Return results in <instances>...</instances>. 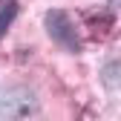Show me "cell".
Wrapping results in <instances>:
<instances>
[{"mask_svg":"<svg viewBox=\"0 0 121 121\" xmlns=\"http://www.w3.org/2000/svg\"><path fill=\"white\" fill-rule=\"evenodd\" d=\"M101 81H104V86L107 89H118L121 86V60H107L104 64V69H101Z\"/></svg>","mask_w":121,"mask_h":121,"instance_id":"3957f363","label":"cell"},{"mask_svg":"<svg viewBox=\"0 0 121 121\" xmlns=\"http://www.w3.org/2000/svg\"><path fill=\"white\" fill-rule=\"evenodd\" d=\"M38 110V95L29 86H3L0 89V121H20Z\"/></svg>","mask_w":121,"mask_h":121,"instance_id":"6da1fadb","label":"cell"},{"mask_svg":"<svg viewBox=\"0 0 121 121\" xmlns=\"http://www.w3.org/2000/svg\"><path fill=\"white\" fill-rule=\"evenodd\" d=\"M110 6L112 9H121V0H110Z\"/></svg>","mask_w":121,"mask_h":121,"instance_id":"5b68a950","label":"cell"},{"mask_svg":"<svg viewBox=\"0 0 121 121\" xmlns=\"http://www.w3.org/2000/svg\"><path fill=\"white\" fill-rule=\"evenodd\" d=\"M43 26H46L49 38L58 43V46H64L66 52H78V49H81L78 29H75L72 17H69L64 9H52V12H46V17H43Z\"/></svg>","mask_w":121,"mask_h":121,"instance_id":"7a4b0ae2","label":"cell"},{"mask_svg":"<svg viewBox=\"0 0 121 121\" xmlns=\"http://www.w3.org/2000/svg\"><path fill=\"white\" fill-rule=\"evenodd\" d=\"M14 17H17V3H14V0H9V3L0 9V38H3V32L12 26Z\"/></svg>","mask_w":121,"mask_h":121,"instance_id":"277c9868","label":"cell"}]
</instances>
